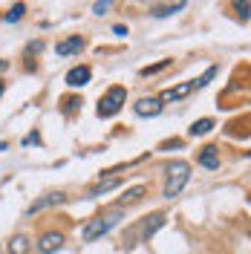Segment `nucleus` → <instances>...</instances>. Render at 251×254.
<instances>
[{"mask_svg":"<svg viewBox=\"0 0 251 254\" xmlns=\"http://www.w3.org/2000/svg\"><path fill=\"white\" fill-rule=\"evenodd\" d=\"M185 9V3H171V6H156L150 15L153 17H168V15H173V12H182Z\"/></svg>","mask_w":251,"mask_h":254,"instance_id":"obj_15","label":"nucleus"},{"mask_svg":"<svg viewBox=\"0 0 251 254\" xmlns=\"http://www.w3.org/2000/svg\"><path fill=\"white\" fill-rule=\"evenodd\" d=\"M122 179H107V182H98L95 188H90V196H101V193H107V190H113L116 185H119Z\"/></svg>","mask_w":251,"mask_h":254,"instance_id":"obj_16","label":"nucleus"},{"mask_svg":"<svg viewBox=\"0 0 251 254\" xmlns=\"http://www.w3.org/2000/svg\"><path fill=\"white\" fill-rule=\"evenodd\" d=\"M107 9H110V3H95V6H93V12H95V15H104Z\"/></svg>","mask_w":251,"mask_h":254,"instance_id":"obj_20","label":"nucleus"},{"mask_svg":"<svg viewBox=\"0 0 251 254\" xmlns=\"http://www.w3.org/2000/svg\"><path fill=\"white\" fill-rule=\"evenodd\" d=\"M26 252H29V240L23 237V234L9 240V254H26Z\"/></svg>","mask_w":251,"mask_h":254,"instance_id":"obj_12","label":"nucleus"},{"mask_svg":"<svg viewBox=\"0 0 251 254\" xmlns=\"http://www.w3.org/2000/svg\"><path fill=\"white\" fill-rule=\"evenodd\" d=\"M119 220H122V211H113V214H104V217H93V220L84 225L81 237L87 240V243H93V240L104 237V234H110L113 228L119 225Z\"/></svg>","mask_w":251,"mask_h":254,"instance_id":"obj_2","label":"nucleus"},{"mask_svg":"<svg viewBox=\"0 0 251 254\" xmlns=\"http://www.w3.org/2000/svg\"><path fill=\"white\" fill-rule=\"evenodd\" d=\"M23 12H26V6H23V3H15V6L6 12V20H9V23H15V20H20V17H23Z\"/></svg>","mask_w":251,"mask_h":254,"instance_id":"obj_17","label":"nucleus"},{"mask_svg":"<svg viewBox=\"0 0 251 254\" xmlns=\"http://www.w3.org/2000/svg\"><path fill=\"white\" fill-rule=\"evenodd\" d=\"M162 225H165V214H150L147 220L141 222V237H144V240L153 237V234H156Z\"/></svg>","mask_w":251,"mask_h":254,"instance_id":"obj_8","label":"nucleus"},{"mask_svg":"<svg viewBox=\"0 0 251 254\" xmlns=\"http://www.w3.org/2000/svg\"><path fill=\"white\" fill-rule=\"evenodd\" d=\"M144 190H147L144 185H136V188H130L125 196H122V205H133V202H139L141 196H144Z\"/></svg>","mask_w":251,"mask_h":254,"instance_id":"obj_13","label":"nucleus"},{"mask_svg":"<svg viewBox=\"0 0 251 254\" xmlns=\"http://www.w3.org/2000/svg\"><path fill=\"white\" fill-rule=\"evenodd\" d=\"M136 113H139V116H147V119H153V116L162 113V101H159V98H141V101H136Z\"/></svg>","mask_w":251,"mask_h":254,"instance_id":"obj_7","label":"nucleus"},{"mask_svg":"<svg viewBox=\"0 0 251 254\" xmlns=\"http://www.w3.org/2000/svg\"><path fill=\"white\" fill-rule=\"evenodd\" d=\"M3 66H6V61H0V69H3Z\"/></svg>","mask_w":251,"mask_h":254,"instance_id":"obj_23","label":"nucleus"},{"mask_svg":"<svg viewBox=\"0 0 251 254\" xmlns=\"http://www.w3.org/2000/svg\"><path fill=\"white\" fill-rule=\"evenodd\" d=\"M63 199H66V196H63L61 190H55V193H44L41 199H35V202L29 205V214H38V211H44V208H52V205H61Z\"/></svg>","mask_w":251,"mask_h":254,"instance_id":"obj_6","label":"nucleus"},{"mask_svg":"<svg viewBox=\"0 0 251 254\" xmlns=\"http://www.w3.org/2000/svg\"><path fill=\"white\" fill-rule=\"evenodd\" d=\"M237 12L243 17H249V3H237Z\"/></svg>","mask_w":251,"mask_h":254,"instance_id":"obj_21","label":"nucleus"},{"mask_svg":"<svg viewBox=\"0 0 251 254\" xmlns=\"http://www.w3.org/2000/svg\"><path fill=\"white\" fill-rule=\"evenodd\" d=\"M81 49H84V38H81V35H72V38L61 41V44L55 47V52H58V55H72V52H81Z\"/></svg>","mask_w":251,"mask_h":254,"instance_id":"obj_9","label":"nucleus"},{"mask_svg":"<svg viewBox=\"0 0 251 254\" xmlns=\"http://www.w3.org/2000/svg\"><path fill=\"white\" fill-rule=\"evenodd\" d=\"M165 66H171V58H165V61L153 64V66H144V69H141V75H156V72H162Z\"/></svg>","mask_w":251,"mask_h":254,"instance_id":"obj_18","label":"nucleus"},{"mask_svg":"<svg viewBox=\"0 0 251 254\" xmlns=\"http://www.w3.org/2000/svg\"><path fill=\"white\" fill-rule=\"evenodd\" d=\"M190 179V165L188 162H182V159H173L171 165H168V182H165V196L173 199V196H179L182 188L188 185Z\"/></svg>","mask_w":251,"mask_h":254,"instance_id":"obj_1","label":"nucleus"},{"mask_svg":"<svg viewBox=\"0 0 251 254\" xmlns=\"http://www.w3.org/2000/svg\"><path fill=\"white\" fill-rule=\"evenodd\" d=\"M63 246V234L61 231H47L44 237L38 240V252L41 254H52V252H58Z\"/></svg>","mask_w":251,"mask_h":254,"instance_id":"obj_5","label":"nucleus"},{"mask_svg":"<svg viewBox=\"0 0 251 254\" xmlns=\"http://www.w3.org/2000/svg\"><path fill=\"white\" fill-rule=\"evenodd\" d=\"M190 90H193V81H185V84H179V87H173V90H165V93L159 95V101H179V98H185Z\"/></svg>","mask_w":251,"mask_h":254,"instance_id":"obj_10","label":"nucleus"},{"mask_svg":"<svg viewBox=\"0 0 251 254\" xmlns=\"http://www.w3.org/2000/svg\"><path fill=\"white\" fill-rule=\"evenodd\" d=\"M127 98V90L125 87H110L107 93L101 95V101H98V119H110V116H116V113L122 110V104H125Z\"/></svg>","mask_w":251,"mask_h":254,"instance_id":"obj_3","label":"nucleus"},{"mask_svg":"<svg viewBox=\"0 0 251 254\" xmlns=\"http://www.w3.org/2000/svg\"><path fill=\"white\" fill-rule=\"evenodd\" d=\"M211 127H214V122H211V119H199V122H193V125L188 127V133H190V136H205Z\"/></svg>","mask_w":251,"mask_h":254,"instance_id":"obj_14","label":"nucleus"},{"mask_svg":"<svg viewBox=\"0 0 251 254\" xmlns=\"http://www.w3.org/2000/svg\"><path fill=\"white\" fill-rule=\"evenodd\" d=\"M3 90H6V87H3V81H0V95H3Z\"/></svg>","mask_w":251,"mask_h":254,"instance_id":"obj_22","label":"nucleus"},{"mask_svg":"<svg viewBox=\"0 0 251 254\" xmlns=\"http://www.w3.org/2000/svg\"><path fill=\"white\" fill-rule=\"evenodd\" d=\"M199 165L208 168V171H217L220 168V156H217V147H202V153H199Z\"/></svg>","mask_w":251,"mask_h":254,"instance_id":"obj_11","label":"nucleus"},{"mask_svg":"<svg viewBox=\"0 0 251 254\" xmlns=\"http://www.w3.org/2000/svg\"><path fill=\"white\" fill-rule=\"evenodd\" d=\"M90 78H93V69L87 64H78V66H72L66 72V84L69 87H84V84H90Z\"/></svg>","mask_w":251,"mask_h":254,"instance_id":"obj_4","label":"nucleus"},{"mask_svg":"<svg viewBox=\"0 0 251 254\" xmlns=\"http://www.w3.org/2000/svg\"><path fill=\"white\" fill-rule=\"evenodd\" d=\"M214 75H217V66H208L202 78H196V81H193V87H205V84H208V81L214 78Z\"/></svg>","mask_w":251,"mask_h":254,"instance_id":"obj_19","label":"nucleus"}]
</instances>
